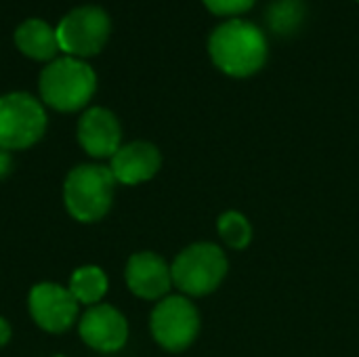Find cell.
<instances>
[{"mask_svg": "<svg viewBox=\"0 0 359 357\" xmlns=\"http://www.w3.org/2000/svg\"><path fill=\"white\" fill-rule=\"evenodd\" d=\"M27 307L38 328L50 335H59L74 326L80 305L67 288L55 282H40L29 290Z\"/></svg>", "mask_w": 359, "mask_h": 357, "instance_id": "8", "label": "cell"}, {"mask_svg": "<svg viewBox=\"0 0 359 357\" xmlns=\"http://www.w3.org/2000/svg\"><path fill=\"white\" fill-rule=\"evenodd\" d=\"M8 339H11V326L4 318H0V349L8 343Z\"/></svg>", "mask_w": 359, "mask_h": 357, "instance_id": "19", "label": "cell"}, {"mask_svg": "<svg viewBox=\"0 0 359 357\" xmlns=\"http://www.w3.org/2000/svg\"><path fill=\"white\" fill-rule=\"evenodd\" d=\"M172 286L189 297L200 299L217 292L229 274L225 248L215 242H194L185 246L170 263Z\"/></svg>", "mask_w": 359, "mask_h": 357, "instance_id": "2", "label": "cell"}, {"mask_svg": "<svg viewBox=\"0 0 359 357\" xmlns=\"http://www.w3.org/2000/svg\"><path fill=\"white\" fill-rule=\"evenodd\" d=\"M217 236L221 240V246L229 250H246L252 244L255 229L244 213L225 210L217 219Z\"/></svg>", "mask_w": 359, "mask_h": 357, "instance_id": "15", "label": "cell"}, {"mask_svg": "<svg viewBox=\"0 0 359 357\" xmlns=\"http://www.w3.org/2000/svg\"><path fill=\"white\" fill-rule=\"evenodd\" d=\"M11 162H13V160H11V156H8V151L0 149V179L8 175V170H11Z\"/></svg>", "mask_w": 359, "mask_h": 357, "instance_id": "18", "label": "cell"}, {"mask_svg": "<svg viewBox=\"0 0 359 357\" xmlns=\"http://www.w3.org/2000/svg\"><path fill=\"white\" fill-rule=\"evenodd\" d=\"M107 286H109V282H107V276L101 267L84 265L72 274L67 290L78 301V305H90L93 307V305L101 303V299L107 292Z\"/></svg>", "mask_w": 359, "mask_h": 357, "instance_id": "14", "label": "cell"}, {"mask_svg": "<svg viewBox=\"0 0 359 357\" xmlns=\"http://www.w3.org/2000/svg\"><path fill=\"white\" fill-rule=\"evenodd\" d=\"M255 2L257 0H204L208 11H212L215 15H223V17H236L248 11Z\"/></svg>", "mask_w": 359, "mask_h": 357, "instance_id": "17", "label": "cell"}, {"mask_svg": "<svg viewBox=\"0 0 359 357\" xmlns=\"http://www.w3.org/2000/svg\"><path fill=\"white\" fill-rule=\"evenodd\" d=\"M15 44L23 55L36 61H48L59 50L57 29L44 19H25L19 23L15 29Z\"/></svg>", "mask_w": 359, "mask_h": 357, "instance_id": "13", "label": "cell"}, {"mask_svg": "<svg viewBox=\"0 0 359 357\" xmlns=\"http://www.w3.org/2000/svg\"><path fill=\"white\" fill-rule=\"evenodd\" d=\"M59 48L65 50L69 57H90L97 55L111 32L109 15L95 4H84L72 8L55 27Z\"/></svg>", "mask_w": 359, "mask_h": 357, "instance_id": "7", "label": "cell"}, {"mask_svg": "<svg viewBox=\"0 0 359 357\" xmlns=\"http://www.w3.org/2000/svg\"><path fill=\"white\" fill-rule=\"evenodd\" d=\"M46 112L29 93L17 90L0 97V149H27L44 137Z\"/></svg>", "mask_w": 359, "mask_h": 357, "instance_id": "6", "label": "cell"}, {"mask_svg": "<svg viewBox=\"0 0 359 357\" xmlns=\"http://www.w3.org/2000/svg\"><path fill=\"white\" fill-rule=\"evenodd\" d=\"M358 2H359V0H358Z\"/></svg>", "mask_w": 359, "mask_h": 357, "instance_id": "21", "label": "cell"}, {"mask_svg": "<svg viewBox=\"0 0 359 357\" xmlns=\"http://www.w3.org/2000/svg\"><path fill=\"white\" fill-rule=\"evenodd\" d=\"M116 179L109 166L80 164L65 177L63 202L72 219L80 223L101 221L114 202Z\"/></svg>", "mask_w": 359, "mask_h": 357, "instance_id": "4", "label": "cell"}, {"mask_svg": "<svg viewBox=\"0 0 359 357\" xmlns=\"http://www.w3.org/2000/svg\"><path fill=\"white\" fill-rule=\"evenodd\" d=\"M202 328L200 311L185 295H168L156 303L149 316L154 341L168 353L187 351Z\"/></svg>", "mask_w": 359, "mask_h": 357, "instance_id": "5", "label": "cell"}, {"mask_svg": "<svg viewBox=\"0 0 359 357\" xmlns=\"http://www.w3.org/2000/svg\"><path fill=\"white\" fill-rule=\"evenodd\" d=\"M212 63L231 78H248L267 61L265 34L250 21L229 19L215 27L208 38Z\"/></svg>", "mask_w": 359, "mask_h": 357, "instance_id": "1", "label": "cell"}, {"mask_svg": "<svg viewBox=\"0 0 359 357\" xmlns=\"http://www.w3.org/2000/svg\"><path fill=\"white\" fill-rule=\"evenodd\" d=\"M38 88L42 101L57 112L82 109L97 90L95 69L78 57H61L48 61L42 69Z\"/></svg>", "mask_w": 359, "mask_h": 357, "instance_id": "3", "label": "cell"}, {"mask_svg": "<svg viewBox=\"0 0 359 357\" xmlns=\"http://www.w3.org/2000/svg\"><path fill=\"white\" fill-rule=\"evenodd\" d=\"M82 341L101 353L120 351L128 341V322L111 305L99 303L84 311L78 324Z\"/></svg>", "mask_w": 359, "mask_h": 357, "instance_id": "10", "label": "cell"}, {"mask_svg": "<svg viewBox=\"0 0 359 357\" xmlns=\"http://www.w3.org/2000/svg\"><path fill=\"white\" fill-rule=\"evenodd\" d=\"M303 2L301 0H278L269 6L267 21L278 34H292L303 21Z\"/></svg>", "mask_w": 359, "mask_h": 357, "instance_id": "16", "label": "cell"}, {"mask_svg": "<svg viewBox=\"0 0 359 357\" xmlns=\"http://www.w3.org/2000/svg\"><path fill=\"white\" fill-rule=\"evenodd\" d=\"M78 143L90 158H109L122 147V128L114 112L90 107L78 122Z\"/></svg>", "mask_w": 359, "mask_h": 357, "instance_id": "11", "label": "cell"}, {"mask_svg": "<svg viewBox=\"0 0 359 357\" xmlns=\"http://www.w3.org/2000/svg\"><path fill=\"white\" fill-rule=\"evenodd\" d=\"M124 280L128 290L143 301H162L172 288L170 265L151 250L135 252L126 261Z\"/></svg>", "mask_w": 359, "mask_h": 357, "instance_id": "9", "label": "cell"}, {"mask_svg": "<svg viewBox=\"0 0 359 357\" xmlns=\"http://www.w3.org/2000/svg\"><path fill=\"white\" fill-rule=\"evenodd\" d=\"M162 168V154L149 141H130L122 145L109 160L116 183L141 185L151 181Z\"/></svg>", "mask_w": 359, "mask_h": 357, "instance_id": "12", "label": "cell"}, {"mask_svg": "<svg viewBox=\"0 0 359 357\" xmlns=\"http://www.w3.org/2000/svg\"><path fill=\"white\" fill-rule=\"evenodd\" d=\"M55 357H65V356H55Z\"/></svg>", "mask_w": 359, "mask_h": 357, "instance_id": "20", "label": "cell"}]
</instances>
